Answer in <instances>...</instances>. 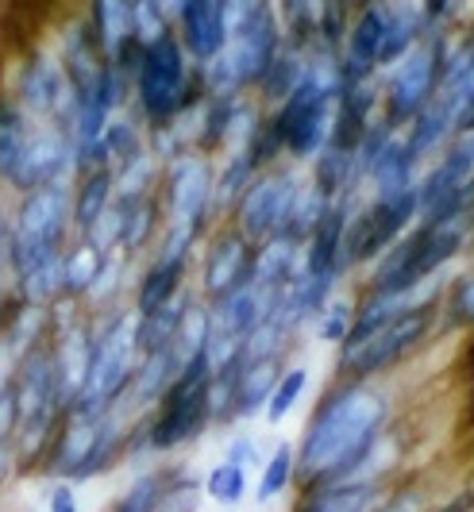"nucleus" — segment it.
<instances>
[{
  "instance_id": "nucleus-1",
  "label": "nucleus",
  "mask_w": 474,
  "mask_h": 512,
  "mask_svg": "<svg viewBox=\"0 0 474 512\" xmlns=\"http://www.w3.org/2000/svg\"><path fill=\"white\" fill-rule=\"evenodd\" d=\"M394 401L378 382L336 378L332 389L316 401L297 447V489L347 486L363 466L370 447L390 432Z\"/></svg>"
},
{
  "instance_id": "nucleus-2",
  "label": "nucleus",
  "mask_w": 474,
  "mask_h": 512,
  "mask_svg": "<svg viewBox=\"0 0 474 512\" xmlns=\"http://www.w3.org/2000/svg\"><path fill=\"white\" fill-rule=\"evenodd\" d=\"M132 97L139 108V120L147 128H166L185 112H197L209 89L205 70L185 54L182 39L166 31L162 39L147 43L139 54V66L132 77Z\"/></svg>"
},
{
  "instance_id": "nucleus-3",
  "label": "nucleus",
  "mask_w": 474,
  "mask_h": 512,
  "mask_svg": "<svg viewBox=\"0 0 474 512\" xmlns=\"http://www.w3.org/2000/svg\"><path fill=\"white\" fill-rule=\"evenodd\" d=\"M471 251V224H413L397 243H390L363 274V293H405L417 285L444 278L455 258Z\"/></svg>"
},
{
  "instance_id": "nucleus-4",
  "label": "nucleus",
  "mask_w": 474,
  "mask_h": 512,
  "mask_svg": "<svg viewBox=\"0 0 474 512\" xmlns=\"http://www.w3.org/2000/svg\"><path fill=\"white\" fill-rule=\"evenodd\" d=\"M70 205H74L70 178L20 193L16 216H8V270H12V282L27 278L39 266L62 262L66 239L74 228Z\"/></svg>"
},
{
  "instance_id": "nucleus-5",
  "label": "nucleus",
  "mask_w": 474,
  "mask_h": 512,
  "mask_svg": "<svg viewBox=\"0 0 474 512\" xmlns=\"http://www.w3.org/2000/svg\"><path fill=\"white\" fill-rule=\"evenodd\" d=\"M135 316L128 312H116L108 316L105 328H97L93 339V355H89V374L81 385L78 401L66 412H78V416H105L108 409H116L132 385V374L139 366V347H135Z\"/></svg>"
},
{
  "instance_id": "nucleus-6",
  "label": "nucleus",
  "mask_w": 474,
  "mask_h": 512,
  "mask_svg": "<svg viewBox=\"0 0 474 512\" xmlns=\"http://www.w3.org/2000/svg\"><path fill=\"white\" fill-rule=\"evenodd\" d=\"M436 312H440V297L401 312L397 320H390L386 328H378L355 347H336V378H355V382L386 378L436 335Z\"/></svg>"
},
{
  "instance_id": "nucleus-7",
  "label": "nucleus",
  "mask_w": 474,
  "mask_h": 512,
  "mask_svg": "<svg viewBox=\"0 0 474 512\" xmlns=\"http://www.w3.org/2000/svg\"><path fill=\"white\" fill-rule=\"evenodd\" d=\"M216 162L201 151H185L174 162L162 166V228L185 231L193 239H205L212 231L216 216Z\"/></svg>"
},
{
  "instance_id": "nucleus-8",
  "label": "nucleus",
  "mask_w": 474,
  "mask_h": 512,
  "mask_svg": "<svg viewBox=\"0 0 474 512\" xmlns=\"http://www.w3.org/2000/svg\"><path fill=\"white\" fill-rule=\"evenodd\" d=\"M451 51V35H424L413 51L390 70H382V120L405 128L424 104L440 93L444 62Z\"/></svg>"
},
{
  "instance_id": "nucleus-9",
  "label": "nucleus",
  "mask_w": 474,
  "mask_h": 512,
  "mask_svg": "<svg viewBox=\"0 0 474 512\" xmlns=\"http://www.w3.org/2000/svg\"><path fill=\"white\" fill-rule=\"evenodd\" d=\"M301 185H305V174L297 166H270L243 189V197L232 208L228 224L243 231L255 247L274 239V235H282L286 224H290V212L297 205Z\"/></svg>"
},
{
  "instance_id": "nucleus-10",
  "label": "nucleus",
  "mask_w": 474,
  "mask_h": 512,
  "mask_svg": "<svg viewBox=\"0 0 474 512\" xmlns=\"http://www.w3.org/2000/svg\"><path fill=\"white\" fill-rule=\"evenodd\" d=\"M255 255L259 247L232 224L212 231L205 243V258H201V301L216 305L228 293L255 285Z\"/></svg>"
},
{
  "instance_id": "nucleus-11",
  "label": "nucleus",
  "mask_w": 474,
  "mask_h": 512,
  "mask_svg": "<svg viewBox=\"0 0 474 512\" xmlns=\"http://www.w3.org/2000/svg\"><path fill=\"white\" fill-rule=\"evenodd\" d=\"M282 43H286V35H282V24H278V12H263V16L239 24L228 35L224 62L236 74V85L243 93H255L259 89V81L270 70L274 54L282 51Z\"/></svg>"
},
{
  "instance_id": "nucleus-12",
  "label": "nucleus",
  "mask_w": 474,
  "mask_h": 512,
  "mask_svg": "<svg viewBox=\"0 0 474 512\" xmlns=\"http://www.w3.org/2000/svg\"><path fill=\"white\" fill-rule=\"evenodd\" d=\"M70 174H74V139H70V131L54 128V124H35L24 162H20V170H16L8 189L27 193V189H39V185H51V181H66Z\"/></svg>"
},
{
  "instance_id": "nucleus-13",
  "label": "nucleus",
  "mask_w": 474,
  "mask_h": 512,
  "mask_svg": "<svg viewBox=\"0 0 474 512\" xmlns=\"http://www.w3.org/2000/svg\"><path fill=\"white\" fill-rule=\"evenodd\" d=\"M174 35L182 39L185 54L205 66L228 47V20L220 0H185L182 12L174 16Z\"/></svg>"
},
{
  "instance_id": "nucleus-14",
  "label": "nucleus",
  "mask_w": 474,
  "mask_h": 512,
  "mask_svg": "<svg viewBox=\"0 0 474 512\" xmlns=\"http://www.w3.org/2000/svg\"><path fill=\"white\" fill-rule=\"evenodd\" d=\"M471 174H474V131H459V135H451L448 147L436 154V162L428 170H421V178H417L421 208L440 201L448 189L463 185Z\"/></svg>"
},
{
  "instance_id": "nucleus-15",
  "label": "nucleus",
  "mask_w": 474,
  "mask_h": 512,
  "mask_svg": "<svg viewBox=\"0 0 474 512\" xmlns=\"http://www.w3.org/2000/svg\"><path fill=\"white\" fill-rule=\"evenodd\" d=\"M417 178H421V158L405 147V139H401V131H397L394 139L386 143V151L378 154L374 166L367 170L363 193H367V197H394V193L413 189Z\"/></svg>"
},
{
  "instance_id": "nucleus-16",
  "label": "nucleus",
  "mask_w": 474,
  "mask_h": 512,
  "mask_svg": "<svg viewBox=\"0 0 474 512\" xmlns=\"http://www.w3.org/2000/svg\"><path fill=\"white\" fill-rule=\"evenodd\" d=\"M451 135H455V108H451L448 101H440V97H432V101L424 104L421 112L401 128L405 147L421 158V166L448 147Z\"/></svg>"
},
{
  "instance_id": "nucleus-17",
  "label": "nucleus",
  "mask_w": 474,
  "mask_h": 512,
  "mask_svg": "<svg viewBox=\"0 0 474 512\" xmlns=\"http://www.w3.org/2000/svg\"><path fill=\"white\" fill-rule=\"evenodd\" d=\"M247 93H209L205 104L197 108V124H193V151L216 154L228 151L232 128H236V112Z\"/></svg>"
},
{
  "instance_id": "nucleus-18",
  "label": "nucleus",
  "mask_w": 474,
  "mask_h": 512,
  "mask_svg": "<svg viewBox=\"0 0 474 512\" xmlns=\"http://www.w3.org/2000/svg\"><path fill=\"white\" fill-rule=\"evenodd\" d=\"M189 262H193V258L158 255L155 262L139 274V285H135V305H132L135 316H147V312H158L162 305H170V301L185 289Z\"/></svg>"
},
{
  "instance_id": "nucleus-19",
  "label": "nucleus",
  "mask_w": 474,
  "mask_h": 512,
  "mask_svg": "<svg viewBox=\"0 0 474 512\" xmlns=\"http://www.w3.org/2000/svg\"><path fill=\"white\" fill-rule=\"evenodd\" d=\"M394 482H359V486H320L305 489L293 512H374Z\"/></svg>"
},
{
  "instance_id": "nucleus-20",
  "label": "nucleus",
  "mask_w": 474,
  "mask_h": 512,
  "mask_svg": "<svg viewBox=\"0 0 474 512\" xmlns=\"http://www.w3.org/2000/svg\"><path fill=\"white\" fill-rule=\"evenodd\" d=\"M424 39L421 0H386V35H382V54L378 70H390Z\"/></svg>"
},
{
  "instance_id": "nucleus-21",
  "label": "nucleus",
  "mask_w": 474,
  "mask_h": 512,
  "mask_svg": "<svg viewBox=\"0 0 474 512\" xmlns=\"http://www.w3.org/2000/svg\"><path fill=\"white\" fill-rule=\"evenodd\" d=\"M301 278V243H293L286 235H274L259 243L255 255V289L263 293H286Z\"/></svg>"
},
{
  "instance_id": "nucleus-22",
  "label": "nucleus",
  "mask_w": 474,
  "mask_h": 512,
  "mask_svg": "<svg viewBox=\"0 0 474 512\" xmlns=\"http://www.w3.org/2000/svg\"><path fill=\"white\" fill-rule=\"evenodd\" d=\"M112 197H116V174H112V166L81 174L78 185H74V205H70V220H74L78 239L89 235V228L112 208Z\"/></svg>"
},
{
  "instance_id": "nucleus-23",
  "label": "nucleus",
  "mask_w": 474,
  "mask_h": 512,
  "mask_svg": "<svg viewBox=\"0 0 474 512\" xmlns=\"http://www.w3.org/2000/svg\"><path fill=\"white\" fill-rule=\"evenodd\" d=\"M35 124L39 120H31L12 97H0V185H12L20 162H24Z\"/></svg>"
},
{
  "instance_id": "nucleus-24",
  "label": "nucleus",
  "mask_w": 474,
  "mask_h": 512,
  "mask_svg": "<svg viewBox=\"0 0 474 512\" xmlns=\"http://www.w3.org/2000/svg\"><path fill=\"white\" fill-rule=\"evenodd\" d=\"M286 362L282 359H247L243 362V374H239L236 389V420H255L266 409L274 385L282 378Z\"/></svg>"
},
{
  "instance_id": "nucleus-25",
  "label": "nucleus",
  "mask_w": 474,
  "mask_h": 512,
  "mask_svg": "<svg viewBox=\"0 0 474 512\" xmlns=\"http://www.w3.org/2000/svg\"><path fill=\"white\" fill-rule=\"evenodd\" d=\"M259 174H263V170H259L255 154L247 151V147H228L224 162L216 166V189H212V197H216V216H232V208H236V201L243 197V189L259 178Z\"/></svg>"
},
{
  "instance_id": "nucleus-26",
  "label": "nucleus",
  "mask_w": 474,
  "mask_h": 512,
  "mask_svg": "<svg viewBox=\"0 0 474 512\" xmlns=\"http://www.w3.org/2000/svg\"><path fill=\"white\" fill-rule=\"evenodd\" d=\"M116 205V201H112ZM120 208V255H139L155 235H162V224H166V216H162V201L158 197H143V201H135V205H116Z\"/></svg>"
},
{
  "instance_id": "nucleus-27",
  "label": "nucleus",
  "mask_w": 474,
  "mask_h": 512,
  "mask_svg": "<svg viewBox=\"0 0 474 512\" xmlns=\"http://www.w3.org/2000/svg\"><path fill=\"white\" fill-rule=\"evenodd\" d=\"M85 20L93 27L97 43L105 58L120 51L128 39H135V20H132V0H89Z\"/></svg>"
},
{
  "instance_id": "nucleus-28",
  "label": "nucleus",
  "mask_w": 474,
  "mask_h": 512,
  "mask_svg": "<svg viewBox=\"0 0 474 512\" xmlns=\"http://www.w3.org/2000/svg\"><path fill=\"white\" fill-rule=\"evenodd\" d=\"M309 181H313L320 193H328L332 201L343 193H359L363 189V174H359V162L351 151H336V147H324L309 162Z\"/></svg>"
},
{
  "instance_id": "nucleus-29",
  "label": "nucleus",
  "mask_w": 474,
  "mask_h": 512,
  "mask_svg": "<svg viewBox=\"0 0 474 512\" xmlns=\"http://www.w3.org/2000/svg\"><path fill=\"white\" fill-rule=\"evenodd\" d=\"M112 174H116V197L112 201L116 205H135L143 197H155V189L162 185V162L147 147L128 162H120Z\"/></svg>"
},
{
  "instance_id": "nucleus-30",
  "label": "nucleus",
  "mask_w": 474,
  "mask_h": 512,
  "mask_svg": "<svg viewBox=\"0 0 474 512\" xmlns=\"http://www.w3.org/2000/svg\"><path fill=\"white\" fill-rule=\"evenodd\" d=\"M101 266H105V251H97L89 239H78L74 247H66V255H62V297L66 301H85L97 274H101Z\"/></svg>"
},
{
  "instance_id": "nucleus-31",
  "label": "nucleus",
  "mask_w": 474,
  "mask_h": 512,
  "mask_svg": "<svg viewBox=\"0 0 474 512\" xmlns=\"http://www.w3.org/2000/svg\"><path fill=\"white\" fill-rule=\"evenodd\" d=\"M301 70H305V51H297L290 43H282V51L274 54L270 70L263 74L259 89H255V101L263 108H278L293 93V85L301 81Z\"/></svg>"
},
{
  "instance_id": "nucleus-32",
  "label": "nucleus",
  "mask_w": 474,
  "mask_h": 512,
  "mask_svg": "<svg viewBox=\"0 0 474 512\" xmlns=\"http://www.w3.org/2000/svg\"><path fill=\"white\" fill-rule=\"evenodd\" d=\"M290 486H297V447L293 443H274V451L259 466V482H255V501L270 505L278 501Z\"/></svg>"
},
{
  "instance_id": "nucleus-33",
  "label": "nucleus",
  "mask_w": 474,
  "mask_h": 512,
  "mask_svg": "<svg viewBox=\"0 0 474 512\" xmlns=\"http://www.w3.org/2000/svg\"><path fill=\"white\" fill-rule=\"evenodd\" d=\"M324 4L328 0H274L278 24H282V35L290 47H297V51L316 47V27H320Z\"/></svg>"
},
{
  "instance_id": "nucleus-34",
  "label": "nucleus",
  "mask_w": 474,
  "mask_h": 512,
  "mask_svg": "<svg viewBox=\"0 0 474 512\" xmlns=\"http://www.w3.org/2000/svg\"><path fill=\"white\" fill-rule=\"evenodd\" d=\"M474 328V266L455 274V282L440 293V312H436V332H467Z\"/></svg>"
},
{
  "instance_id": "nucleus-35",
  "label": "nucleus",
  "mask_w": 474,
  "mask_h": 512,
  "mask_svg": "<svg viewBox=\"0 0 474 512\" xmlns=\"http://www.w3.org/2000/svg\"><path fill=\"white\" fill-rule=\"evenodd\" d=\"M201 493L216 501L220 509H239L243 501H247V493H251V470H243L236 462H216L209 474H205V482H201Z\"/></svg>"
},
{
  "instance_id": "nucleus-36",
  "label": "nucleus",
  "mask_w": 474,
  "mask_h": 512,
  "mask_svg": "<svg viewBox=\"0 0 474 512\" xmlns=\"http://www.w3.org/2000/svg\"><path fill=\"white\" fill-rule=\"evenodd\" d=\"M332 205H336V201H332L328 193H320L313 181L305 178L301 193H297V205H293V212H290V224H286V231H282V235L305 247V239L320 228V220L328 216V208H332Z\"/></svg>"
},
{
  "instance_id": "nucleus-37",
  "label": "nucleus",
  "mask_w": 474,
  "mask_h": 512,
  "mask_svg": "<svg viewBox=\"0 0 474 512\" xmlns=\"http://www.w3.org/2000/svg\"><path fill=\"white\" fill-rule=\"evenodd\" d=\"M305 389H309V366H286L282 370V378L274 385V393H270V401H266V424L270 428H278V424H286L290 420V412L301 405V397H305Z\"/></svg>"
},
{
  "instance_id": "nucleus-38",
  "label": "nucleus",
  "mask_w": 474,
  "mask_h": 512,
  "mask_svg": "<svg viewBox=\"0 0 474 512\" xmlns=\"http://www.w3.org/2000/svg\"><path fill=\"white\" fill-rule=\"evenodd\" d=\"M451 220H474V174L463 185L448 189L440 201H432L428 208H421L417 224H451Z\"/></svg>"
},
{
  "instance_id": "nucleus-39",
  "label": "nucleus",
  "mask_w": 474,
  "mask_h": 512,
  "mask_svg": "<svg viewBox=\"0 0 474 512\" xmlns=\"http://www.w3.org/2000/svg\"><path fill=\"white\" fill-rule=\"evenodd\" d=\"M170 478H174V470H155V474L135 478L132 489L116 501V509L112 512H158L162 497H166V489H170Z\"/></svg>"
},
{
  "instance_id": "nucleus-40",
  "label": "nucleus",
  "mask_w": 474,
  "mask_h": 512,
  "mask_svg": "<svg viewBox=\"0 0 474 512\" xmlns=\"http://www.w3.org/2000/svg\"><path fill=\"white\" fill-rule=\"evenodd\" d=\"M105 151H108V162H112V170H116L120 162L135 158L139 151H147V139H143V131H139V124H135L132 116H112V120H108Z\"/></svg>"
},
{
  "instance_id": "nucleus-41",
  "label": "nucleus",
  "mask_w": 474,
  "mask_h": 512,
  "mask_svg": "<svg viewBox=\"0 0 474 512\" xmlns=\"http://www.w3.org/2000/svg\"><path fill=\"white\" fill-rule=\"evenodd\" d=\"M351 320H355V301L351 297H332L328 305L320 308V316L313 320V332L320 343H328V347H340L347 332H351Z\"/></svg>"
},
{
  "instance_id": "nucleus-42",
  "label": "nucleus",
  "mask_w": 474,
  "mask_h": 512,
  "mask_svg": "<svg viewBox=\"0 0 474 512\" xmlns=\"http://www.w3.org/2000/svg\"><path fill=\"white\" fill-rule=\"evenodd\" d=\"M132 20H135V39H139L143 47L162 39L166 31H174V20L162 12L158 0H132Z\"/></svg>"
},
{
  "instance_id": "nucleus-43",
  "label": "nucleus",
  "mask_w": 474,
  "mask_h": 512,
  "mask_svg": "<svg viewBox=\"0 0 474 512\" xmlns=\"http://www.w3.org/2000/svg\"><path fill=\"white\" fill-rule=\"evenodd\" d=\"M463 8H467V0H421L424 35H455Z\"/></svg>"
},
{
  "instance_id": "nucleus-44",
  "label": "nucleus",
  "mask_w": 474,
  "mask_h": 512,
  "mask_svg": "<svg viewBox=\"0 0 474 512\" xmlns=\"http://www.w3.org/2000/svg\"><path fill=\"white\" fill-rule=\"evenodd\" d=\"M432 505H428V497H424L421 489H394L390 486V493L382 497V505L374 512H428Z\"/></svg>"
},
{
  "instance_id": "nucleus-45",
  "label": "nucleus",
  "mask_w": 474,
  "mask_h": 512,
  "mask_svg": "<svg viewBox=\"0 0 474 512\" xmlns=\"http://www.w3.org/2000/svg\"><path fill=\"white\" fill-rule=\"evenodd\" d=\"M224 459L236 462V466H243V470H251V466H263V447H259V439L255 436H236L232 443H228V451H224Z\"/></svg>"
},
{
  "instance_id": "nucleus-46",
  "label": "nucleus",
  "mask_w": 474,
  "mask_h": 512,
  "mask_svg": "<svg viewBox=\"0 0 474 512\" xmlns=\"http://www.w3.org/2000/svg\"><path fill=\"white\" fill-rule=\"evenodd\" d=\"M47 512H81L78 493H74V482H58L51 489V501H47Z\"/></svg>"
},
{
  "instance_id": "nucleus-47",
  "label": "nucleus",
  "mask_w": 474,
  "mask_h": 512,
  "mask_svg": "<svg viewBox=\"0 0 474 512\" xmlns=\"http://www.w3.org/2000/svg\"><path fill=\"white\" fill-rule=\"evenodd\" d=\"M16 436V397L12 389L0 393V439H12Z\"/></svg>"
},
{
  "instance_id": "nucleus-48",
  "label": "nucleus",
  "mask_w": 474,
  "mask_h": 512,
  "mask_svg": "<svg viewBox=\"0 0 474 512\" xmlns=\"http://www.w3.org/2000/svg\"><path fill=\"white\" fill-rule=\"evenodd\" d=\"M16 355H12V351H8V343H4V339H0V393H4V389H12V378H16Z\"/></svg>"
},
{
  "instance_id": "nucleus-49",
  "label": "nucleus",
  "mask_w": 474,
  "mask_h": 512,
  "mask_svg": "<svg viewBox=\"0 0 474 512\" xmlns=\"http://www.w3.org/2000/svg\"><path fill=\"white\" fill-rule=\"evenodd\" d=\"M428 512H474V489H463V493H455L444 505H436V509Z\"/></svg>"
},
{
  "instance_id": "nucleus-50",
  "label": "nucleus",
  "mask_w": 474,
  "mask_h": 512,
  "mask_svg": "<svg viewBox=\"0 0 474 512\" xmlns=\"http://www.w3.org/2000/svg\"><path fill=\"white\" fill-rule=\"evenodd\" d=\"M16 470V451H12V439H0V486L12 478Z\"/></svg>"
},
{
  "instance_id": "nucleus-51",
  "label": "nucleus",
  "mask_w": 474,
  "mask_h": 512,
  "mask_svg": "<svg viewBox=\"0 0 474 512\" xmlns=\"http://www.w3.org/2000/svg\"><path fill=\"white\" fill-rule=\"evenodd\" d=\"M0 262H8V212L0 205Z\"/></svg>"
},
{
  "instance_id": "nucleus-52",
  "label": "nucleus",
  "mask_w": 474,
  "mask_h": 512,
  "mask_svg": "<svg viewBox=\"0 0 474 512\" xmlns=\"http://www.w3.org/2000/svg\"><path fill=\"white\" fill-rule=\"evenodd\" d=\"M12 305H16V293H12V297H4V293H0V332H4V324H8V312H12Z\"/></svg>"
},
{
  "instance_id": "nucleus-53",
  "label": "nucleus",
  "mask_w": 474,
  "mask_h": 512,
  "mask_svg": "<svg viewBox=\"0 0 474 512\" xmlns=\"http://www.w3.org/2000/svg\"><path fill=\"white\" fill-rule=\"evenodd\" d=\"M359 4H370V0H359Z\"/></svg>"
}]
</instances>
